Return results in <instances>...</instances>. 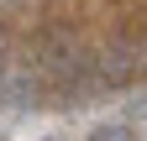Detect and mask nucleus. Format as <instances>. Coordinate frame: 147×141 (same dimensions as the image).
<instances>
[{
	"instance_id": "1",
	"label": "nucleus",
	"mask_w": 147,
	"mask_h": 141,
	"mask_svg": "<svg viewBox=\"0 0 147 141\" xmlns=\"http://www.w3.org/2000/svg\"><path fill=\"white\" fill-rule=\"evenodd\" d=\"M84 141H137V131H131V120H100Z\"/></svg>"
},
{
	"instance_id": "2",
	"label": "nucleus",
	"mask_w": 147,
	"mask_h": 141,
	"mask_svg": "<svg viewBox=\"0 0 147 141\" xmlns=\"http://www.w3.org/2000/svg\"><path fill=\"white\" fill-rule=\"evenodd\" d=\"M131 120H147V94H142V99L131 104Z\"/></svg>"
},
{
	"instance_id": "3",
	"label": "nucleus",
	"mask_w": 147,
	"mask_h": 141,
	"mask_svg": "<svg viewBox=\"0 0 147 141\" xmlns=\"http://www.w3.org/2000/svg\"><path fill=\"white\" fill-rule=\"evenodd\" d=\"M47 141H63V136H47Z\"/></svg>"
}]
</instances>
